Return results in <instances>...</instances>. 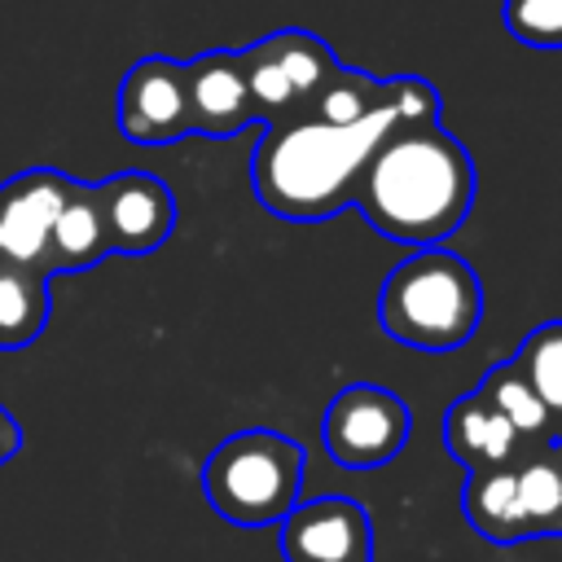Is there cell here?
Listing matches in <instances>:
<instances>
[{
    "label": "cell",
    "mask_w": 562,
    "mask_h": 562,
    "mask_svg": "<svg viewBox=\"0 0 562 562\" xmlns=\"http://www.w3.org/2000/svg\"><path fill=\"white\" fill-rule=\"evenodd\" d=\"M474 198V167L465 149L439 127L386 136L356 180V202L373 228L400 241L448 237Z\"/></svg>",
    "instance_id": "cell-1"
},
{
    "label": "cell",
    "mask_w": 562,
    "mask_h": 562,
    "mask_svg": "<svg viewBox=\"0 0 562 562\" xmlns=\"http://www.w3.org/2000/svg\"><path fill=\"white\" fill-rule=\"evenodd\" d=\"M400 123L395 101L369 110L351 123L307 119L285 132H272L255 154V193L272 215L285 220H321L334 215L373 158V149Z\"/></svg>",
    "instance_id": "cell-2"
},
{
    "label": "cell",
    "mask_w": 562,
    "mask_h": 562,
    "mask_svg": "<svg viewBox=\"0 0 562 562\" xmlns=\"http://www.w3.org/2000/svg\"><path fill=\"white\" fill-rule=\"evenodd\" d=\"M483 312V290L470 272L448 250H422L404 259L382 294H378V321L382 329L417 351H452L461 347Z\"/></svg>",
    "instance_id": "cell-3"
},
{
    "label": "cell",
    "mask_w": 562,
    "mask_h": 562,
    "mask_svg": "<svg viewBox=\"0 0 562 562\" xmlns=\"http://www.w3.org/2000/svg\"><path fill=\"white\" fill-rule=\"evenodd\" d=\"M303 448L277 430H237L202 465L211 509L233 527H272L299 505Z\"/></svg>",
    "instance_id": "cell-4"
},
{
    "label": "cell",
    "mask_w": 562,
    "mask_h": 562,
    "mask_svg": "<svg viewBox=\"0 0 562 562\" xmlns=\"http://www.w3.org/2000/svg\"><path fill=\"white\" fill-rule=\"evenodd\" d=\"M408 439V408L395 391L356 382L325 408V448L347 470L386 465Z\"/></svg>",
    "instance_id": "cell-5"
},
{
    "label": "cell",
    "mask_w": 562,
    "mask_h": 562,
    "mask_svg": "<svg viewBox=\"0 0 562 562\" xmlns=\"http://www.w3.org/2000/svg\"><path fill=\"white\" fill-rule=\"evenodd\" d=\"M70 184L75 180L57 167H26L0 184V263L44 272L48 233Z\"/></svg>",
    "instance_id": "cell-6"
},
{
    "label": "cell",
    "mask_w": 562,
    "mask_h": 562,
    "mask_svg": "<svg viewBox=\"0 0 562 562\" xmlns=\"http://www.w3.org/2000/svg\"><path fill=\"white\" fill-rule=\"evenodd\" d=\"M119 132L132 145H171L189 132L184 66L171 57L136 61L119 83Z\"/></svg>",
    "instance_id": "cell-7"
},
{
    "label": "cell",
    "mask_w": 562,
    "mask_h": 562,
    "mask_svg": "<svg viewBox=\"0 0 562 562\" xmlns=\"http://www.w3.org/2000/svg\"><path fill=\"white\" fill-rule=\"evenodd\" d=\"M110 255H149L176 228V198L149 171H123L97 184Z\"/></svg>",
    "instance_id": "cell-8"
},
{
    "label": "cell",
    "mask_w": 562,
    "mask_h": 562,
    "mask_svg": "<svg viewBox=\"0 0 562 562\" xmlns=\"http://www.w3.org/2000/svg\"><path fill=\"white\" fill-rule=\"evenodd\" d=\"M369 514L347 496H321L294 505L281 518V553L285 562H373Z\"/></svg>",
    "instance_id": "cell-9"
},
{
    "label": "cell",
    "mask_w": 562,
    "mask_h": 562,
    "mask_svg": "<svg viewBox=\"0 0 562 562\" xmlns=\"http://www.w3.org/2000/svg\"><path fill=\"white\" fill-rule=\"evenodd\" d=\"M189 132H233L250 119L246 70L237 53H206L184 66Z\"/></svg>",
    "instance_id": "cell-10"
},
{
    "label": "cell",
    "mask_w": 562,
    "mask_h": 562,
    "mask_svg": "<svg viewBox=\"0 0 562 562\" xmlns=\"http://www.w3.org/2000/svg\"><path fill=\"white\" fill-rule=\"evenodd\" d=\"M110 255L105 241V220H101V202H97V184H70L53 233H48V259H44V277L53 272H79L92 268Z\"/></svg>",
    "instance_id": "cell-11"
},
{
    "label": "cell",
    "mask_w": 562,
    "mask_h": 562,
    "mask_svg": "<svg viewBox=\"0 0 562 562\" xmlns=\"http://www.w3.org/2000/svg\"><path fill=\"white\" fill-rule=\"evenodd\" d=\"M443 435H448V448H452L461 461L483 465V470L505 465V461L514 457V443H518V430H514L483 395H465L461 404H452Z\"/></svg>",
    "instance_id": "cell-12"
},
{
    "label": "cell",
    "mask_w": 562,
    "mask_h": 562,
    "mask_svg": "<svg viewBox=\"0 0 562 562\" xmlns=\"http://www.w3.org/2000/svg\"><path fill=\"white\" fill-rule=\"evenodd\" d=\"M465 518L487 540H501V544L518 540L527 531V522H522V509H518L514 470H501V465L479 470L465 487Z\"/></svg>",
    "instance_id": "cell-13"
},
{
    "label": "cell",
    "mask_w": 562,
    "mask_h": 562,
    "mask_svg": "<svg viewBox=\"0 0 562 562\" xmlns=\"http://www.w3.org/2000/svg\"><path fill=\"white\" fill-rule=\"evenodd\" d=\"M48 321V277L0 263V347H26Z\"/></svg>",
    "instance_id": "cell-14"
},
{
    "label": "cell",
    "mask_w": 562,
    "mask_h": 562,
    "mask_svg": "<svg viewBox=\"0 0 562 562\" xmlns=\"http://www.w3.org/2000/svg\"><path fill=\"white\" fill-rule=\"evenodd\" d=\"M518 435H540L544 426H549V408H544V400L527 386V378L514 369V364H501V369H492L487 378H483V391H479Z\"/></svg>",
    "instance_id": "cell-15"
},
{
    "label": "cell",
    "mask_w": 562,
    "mask_h": 562,
    "mask_svg": "<svg viewBox=\"0 0 562 562\" xmlns=\"http://www.w3.org/2000/svg\"><path fill=\"white\" fill-rule=\"evenodd\" d=\"M514 369L527 378V386L544 400L549 413H562V321L558 325H540L518 347Z\"/></svg>",
    "instance_id": "cell-16"
},
{
    "label": "cell",
    "mask_w": 562,
    "mask_h": 562,
    "mask_svg": "<svg viewBox=\"0 0 562 562\" xmlns=\"http://www.w3.org/2000/svg\"><path fill=\"white\" fill-rule=\"evenodd\" d=\"M263 48H268V57L281 66V75L290 79V88H294V92H312L316 83H325V79L334 75V66H329V53H325L316 40L299 35V31L272 35Z\"/></svg>",
    "instance_id": "cell-17"
},
{
    "label": "cell",
    "mask_w": 562,
    "mask_h": 562,
    "mask_svg": "<svg viewBox=\"0 0 562 562\" xmlns=\"http://www.w3.org/2000/svg\"><path fill=\"white\" fill-rule=\"evenodd\" d=\"M514 487H518V509L527 531L553 522L562 514V470L549 461H531L522 470H514Z\"/></svg>",
    "instance_id": "cell-18"
},
{
    "label": "cell",
    "mask_w": 562,
    "mask_h": 562,
    "mask_svg": "<svg viewBox=\"0 0 562 562\" xmlns=\"http://www.w3.org/2000/svg\"><path fill=\"white\" fill-rule=\"evenodd\" d=\"M505 26L536 48H562V0H505Z\"/></svg>",
    "instance_id": "cell-19"
},
{
    "label": "cell",
    "mask_w": 562,
    "mask_h": 562,
    "mask_svg": "<svg viewBox=\"0 0 562 562\" xmlns=\"http://www.w3.org/2000/svg\"><path fill=\"white\" fill-rule=\"evenodd\" d=\"M241 70H246V92H250V101H259V105H285V101L294 97L290 79L281 75V66L268 57L263 44H259L250 57H241Z\"/></svg>",
    "instance_id": "cell-20"
},
{
    "label": "cell",
    "mask_w": 562,
    "mask_h": 562,
    "mask_svg": "<svg viewBox=\"0 0 562 562\" xmlns=\"http://www.w3.org/2000/svg\"><path fill=\"white\" fill-rule=\"evenodd\" d=\"M369 110H378V105L369 101V83L364 79H338L321 97V119L325 123H351V119H364Z\"/></svg>",
    "instance_id": "cell-21"
},
{
    "label": "cell",
    "mask_w": 562,
    "mask_h": 562,
    "mask_svg": "<svg viewBox=\"0 0 562 562\" xmlns=\"http://www.w3.org/2000/svg\"><path fill=\"white\" fill-rule=\"evenodd\" d=\"M22 448V426L9 417V408H0V465Z\"/></svg>",
    "instance_id": "cell-22"
}]
</instances>
